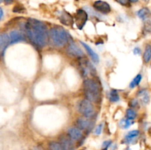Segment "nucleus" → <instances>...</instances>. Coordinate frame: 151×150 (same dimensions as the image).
<instances>
[{"instance_id": "1", "label": "nucleus", "mask_w": 151, "mask_h": 150, "mask_svg": "<svg viewBox=\"0 0 151 150\" xmlns=\"http://www.w3.org/2000/svg\"><path fill=\"white\" fill-rule=\"evenodd\" d=\"M25 29L28 38L31 41L39 47L46 46L48 40L47 26L39 20L29 19L25 24Z\"/></svg>"}, {"instance_id": "2", "label": "nucleus", "mask_w": 151, "mask_h": 150, "mask_svg": "<svg viewBox=\"0 0 151 150\" xmlns=\"http://www.w3.org/2000/svg\"><path fill=\"white\" fill-rule=\"evenodd\" d=\"M84 92L87 100L97 102L100 98V86L98 82L93 79H87L83 82Z\"/></svg>"}, {"instance_id": "3", "label": "nucleus", "mask_w": 151, "mask_h": 150, "mask_svg": "<svg viewBox=\"0 0 151 150\" xmlns=\"http://www.w3.org/2000/svg\"><path fill=\"white\" fill-rule=\"evenodd\" d=\"M52 42L55 46L62 47L70 41L71 36L69 32L62 27H53L49 32Z\"/></svg>"}, {"instance_id": "4", "label": "nucleus", "mask_w": 151, "mask_h": 150, "mask_svg": "<svg viewBox=\"0 0 151 150\" xmlns=\"http://www.w3.org/2000/svg\"><path fill=\"white\" fill-rule=\"evenodd\" d=\"M78 110L86 118H91L94 114V109L92 104L87 99H83L78 104Z\"/></svg>"}, {"instance_id": "5", "label": "nucleus", "mask_w": 151, "mask_h": 150, "mask_svg": "<svg viewBox=\"0 0 151 150\" xmlns=\"http://www.w3.org/2000/svg\"><path fill=\"white\" fill-rule=\"evenodd\" d=\"M88 13L83 9H79V10H77L75 15V22L78 29H83V27L85 26L86 23L88 21Z\"/></svg>"}, {"instance_id": "6", "label": "nucleus", "mask_w": 151, "mask_h": 150, "mask_svg": "<svg viewBox=\"0 0 151 150\" xmlns=\"http://www.w3.org/2000/svg\"><path fill=\"white\" fill-rule=\"evenodd\" d=\"M93 7L95 9L96 11L103 13V14H108L111 10L110 4L106 1H102V0H97V1H94L93 4Z\"/></svg>"}, {"instance_id": "7", "label": "nucleus", "mask_w": 151, "mask_h": 150, "mask_svg": "<svg viewBox=\"0 0 151 150\" xmlns=\"http://www.w3.org/2000/svg\"><path fill=\"white\" fill-rule=\"evenodd\" d=\"M66 51L69 54L75 56V57H82L84 55L83 51L81 50V49L74 43H71L69 44L67 49H66Z\"/></svg>"}, {"instance_id": "8", "label": "nucleus", "mask_w": 151, "mask_h": 150, "mask_svg": "<svg viewBox=\"0 0 151 150\" xmlns=\"http://www.w3.org/2000/svg\"><path fill=\"white\" fill-rule=\"evenodd\" d=\"M60 144L62 150H74L72 139L66 135H62L60 138Z\"/></svg>"}, {"instance_id": "9", "label": "nucleus", "mask_w": 151, "mask_h": 150, "mask_svg": "<svg viewBox=\"0 0 151 150\" xmlns=\"http://www.w3.org/2000/svg\"><path fill=\"white\" fill-rule=\"evenodd\" d=\"M9 44H10V38L8 35L6 33L0 34V55L2 56L4 54L5 49Z\"/></svg>"}, {"instance_id": "10", "label": "nucleus", "mask_w": 151, "mask_h": 150, "mask_svg": "<svg viewBox=\"0 0 151 150\" xmlns=\"http://www.w3.org/2000/svg\"><path fill=\"white\" fill-rule=\"evenodd\" d=\"M8 36L10 38V44H16L24 40V35L18 30L10 31Z\"/></svg>"}, {"instance_id": "11", "label": "nucleus", "mask_w": 151, "mask_h": 150, "mask_svg": "<svg viewBox=\"0 0 151 150\" xmlns=\"http://www.w3.org/2000/svg\"><path fill=\"white\" fill-rule=\"evenodd\" d=\"M77 126H78V129H82V130H87V129H91V122L88 120L87 118H79L76 121Z\"/></svg>"}, {"instance_id": "12", "label": "nucleus", "mask_w": 151, "mask_h": 150, "mask_svg": "<svg viewBox=\"0 0 151 150\" xmlns=\"http://www.w3.org/2000/svg\"><path fill=\"white\" fill-rule=\"evenodd\" d=\"M81 44L84 47V49H86V51H87V53L88 54L89 57H91V59L92 60V61L95 63H98L99 61H100V58H99V56L88 44H86V43L83 42V41H81Z\"/></svg>"}, {"instance_id": "13", "label": "nucleus", "mask_w": 151, "mask_h": 150, "mask_svg": "<svg viewBox=\"0 0 151 150\" xmlns=\"http://www.w3.org/2000/svg\"><path fill=\"white\" fill-rule=\"evenodd\" d=\"M68 135L69 138L74 141H78L81 139L82 137V132L81 130L76 127H70L68 129Z\"/></svg>"}, {"instance_id": "14", "label": "nucleus", "mask_w": 151, "mask_h": 150, "mask_svg": "<svg viewBox=\"0 0 151 150\" xmlns=\"http://www.w3.org/2000/svg\"><path fill=\"white\" fill-rule=\"evenodd\" d=\"M60 21L62 24L66 26H70L74 23L73 18L69 14V13L66 11H63L60 16Z\"/></svg>"}, {"instance_id": "15", "label": "nucleus", "mask_w": 151, "mask_h": 150, "mask_svg": "<svg viewBox=\"0 0 151 150\" xmlns=\"http://www.w3.org/2000/svg\"><path fill=\"white\" fill-rule=\"evenodd\" d=\"M139 135V130H132L130 131L125 137V141L126 144H130V143L132 142L135 138H137V137Z\"/></svg>"}, {"instance_id": "16", "label": "nucleus", "mask_w": 151, "mask_h": 150, "mask_svg": "<svg viewBox=\"0 0 151 150\" xmlns=\"http://www.w3.org/2000/svg\"><path fill=\"white\" fill-rule=\"evenodd\" d=\"M138 96L141 99L142 103L145 104H147L150 101V94L147 90L146 89H142L141 91H139Z\"/></svg>"}, {"instance_id": "17", "label": "nucleus", "mask_w": 151, "mask_h": 150, "mask_svg": "<svg viewBox=\"0 0 151 150\" xmlns=\"http://www.w3.org/2000/svg\"><path fill=\"white\" fill-rule=\"evenodd\" d=\"M151 13L150 10L147 7H143V8L140 9L138 12H137V16L139 18H140L142 20H146L150 17Z\"/></svg>"}, {"instance_id": "18", "label": "nucleus", "mask_w": 151, "mask_h": 150, "mask_svg": "<svg viewBox=\"0 0 151 150\" xmlns=\"http://www.w3.org/2000/svg\"><path fill=\"white\" fill-rule=\"evenodd\" d=\"M143 60L145 63H148L151 60V45L147 44L145 49L144 54H143Z\"/></svg>"}, {"instance_id": "19", "label": "nucleus", "mask_w": 151, "mask_h": 150, "mask_svg": "<svg viewBox=\"0 0 151 150\" xmlns=\"http://www.w3.org/2000/svg\"><path fill=\"white\" fill-rule=\"evenodd\" d=\"M109 99L112 102H117L119 101V95L117 91L116 90H111L109 94Z\"/></svg>"}, {"instance_id": "20", "label": "nucleus", "mask_w": 151, "mask_h": 150, "mask_svg": "<svg viewBox=\"0 0 151 150\" xmlns=\"http://www.w3.org/2000/svg\"><path fill=\"white\" fill-rule=\"evenodd\" d=\"M142 79V76L141 74H137V76L133 79V80L131 81V83H130V88H135L136 86H137V85H139V84L141 82Z\"/></svg>"}, {"instance_id": "21", "label": "nucleus", "mask_w": 151, "mask_h": 150, "mask_svg": "<svg viewBox=\"0 0 151 150\" xmlns=\"http://www.w3.org/2000/svg\"><path fill=\"white\" fill-rule=\"evenodd\" d=\"M133 124V122L131 121V120L128 119H123L120 121L119 122V126H121L123 129H128V127H130L131 124Z\"/></svg>"}, {"instance_id": "22", "label": "nucleus", "mask_w": 151, "mask_h": 150, "mask_svg": "<svg viewBox=\"0 0 151 150\" xmlns=\"http://www.w3.org/2000/svg\"><path fill=\"white\" fill-rule=\"evenodd\" d=\"M49 150H62L60 143L56 141H51L49 144Z\"/></svg>"}, {"instance_id": "23", "label": "nucleus", "mask_w": 151, "mask_h": 150, "mask_svg": "<svg viewBox=\"0 0 151 150\" xmlns=\"http://www.w3.org/2000/svg\"><path fill=\"white\" fill-rule=\"evenodd\" d=\"M137 112L134 110V109L129 108L126 111V116L127 119H130V120H134V119L137 118Z\"/></svg>"}, {"instance_id": "24", "label": "nucleus", "mask_w": 151, "mask_h": 150, "mask_svg": "<svg viewBox=\"0 0 151 150\" xmlns=\"http://www.w3.org/2000/svg\"><path fill=\"white\" fill-rule=\"evenodd\" d=\"M143 32L147 34L151 33V21H146L143 26Z\"/></svg>"}, {"instance_id": "25", "label": "nucleus", "mask_w": 151, "mask_h": 150, "mask_svg": "<svg viewBox=\"0 0 151 150\" xmlns=\"http://www.w3.org/2000/svg\"><path fill=\"white\" fill-rule=\"evenodd\" d=\"M116 2H118L119 4H120L121 5L123 6H129L131 1L130 0H115Z\"/></svg>"}, {"instance_id": "26", "label": "nucleus", "mask_w": 151, "mask_h": 150, "mask_svg": "<svg viewBox=\"0 0 151 150\" xmlns=\"http://www.w3.org/2000/svg\"><path fill=\"white\" fill-rule=\"evenodd\" d=\"M103 130V124H100L97 127L95 128V130H94V133L96 135H100Z\"/></svg>"}, {"instance_id": "27", "label": "nucleus", "mask_w": 151, "mask_h": 150, "mask_svg": "<svg viewBox=\"0 0 151 150\" xmlns=\"http://www.w3.org/2000/svg\"><path fill=\"white\" fill-rule=\"evenodd\" d=\"M111 145V141H106L103 142V150H107L110 146Z\"/></svg>"}, {"instance_id": "28", "label": "nucleus", "mask_w": 151, "mask_h": 150, "mask_svg": "<svg viewBox=\"0 0 151 150\" xmlns=\"http://www.w3.org/2000/svg\"><path fill=\"white\" fill-rule=\"evenodd\" d=\"M138 100L136 99H133L132 100L130 101V106L131 107H136L138 106Z\"/></svg>"}, {"instance_id": "29", "label": "nucleus", "mask_w": 151, "mask_h": 150, "mask_svg": "<svg viewBox=\"0 0 151 150\" xmlns=\"http://www.w3.org/2000/svg\"><path fill=\"white\" fill-rule=\"evenodd\" d=\"M134 54H141V49L139 47H135L134 49Z\"/></svg>"}, {"instance_id": "30", "label": "nucleus", "mask_w": 151, "mask_h": 150, "mask_svg": "<svg viewBox=\"0 0 151 150\" xmlns=\"http://www.w3.org/2000/svg\"><path fill=\"white\" fill-rule=\"evenodd\" d=\"M3 17H4V11H3V9L0 7V21L3 19Z\"/></svg>"}, {"instance_id": "31", "label": "nucleus", "mask_w": 151, "mask_h": 150, "mask_svg": "<svg viewBox=\"0 0 151 150\" xmlns=\"http://www.w3.org/2000/svg\"><path fill=\"white\" fill-rule=\"evenodd\" d=\"M13 1H14V0H4V3H5V4H11V3L13 2Z\"/></svg>"}, {"instance_id": "32", "label": "nucleus", "mask_w": 151, "mask_h": 150, "mask_svg": "<svg viewBox=\"0 0 151 150\" xmlns=\"http://www.w3.org/2000/svg\"><path fill=\"white\" fill-rule=\"evenodd\" d=\"M131 1H132V2H137V1H138V0H130Z\"/></svg>"}, {"instance_id": "33", "label": "nucleus", "mask_w": 151, "mask_h": 150, "mask_svg": "<svg viewBox=\"0 0 151 150\" xmlns=\"http://www.w3.org/2000/svg\"><path fill=\"white\" fill-rule=\"evenodd\" d=\"M144 1H148L149 0H144Z\"/></svg>"}, {"instance_id": "34", "label": "nucleus", "mask_w": 151, "mask_h": 150, "mask_svg": "<svg viewBox=\"0 0 151 150\" xmlns=\"http://www.w3.org/2000/svg\"><path fill=\"white\" fill-rule=\"evenodd\" d=\"M127 150H131V149H127Z\"/></svg>"}, {"instance_id": "35", "label": "nucleus", "mask_w": 151, "mask_h": 150, "mask_svg": "<svg viewBox=\"0 0 151 150\" xmlns=\"http://www.w3.org/2000/svg\"><path fill=\"white\" fill-rule=\"evenodd\" d=\"M1 0H0V2H1Z\"/></svg>"}, {"instance_id": "36", "label": "nucleus", "mask_w": 151, "mask_h": 150, "mask_svg": "<svg viewBox=\"0 0 151 150\" xmlns=\"http://www.w3.org/2000/svg\"><path fill=\"white\" fill-rule=\"evenodd\" d=\"M36 150H38V149H36Z\"/></svg>"}]
</instances>
